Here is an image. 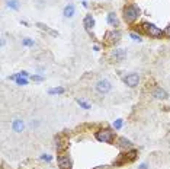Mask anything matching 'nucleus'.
Segmentation results:
<instances>
[{
	"label": "nucleus",
	"mask_w": 170,
	"mask_h": 169,
	"mask_svg": "<svg viewBox=\"0 0 170 169\" xmlns=\"http://www.w3.org/2000/svg\"><path fill=\"white\" fill-rule=\"evenodd\" d=\"M141 29H143V32H146L147 35H150L153 38H160L162 35H164V32L160 28H157L154 24H148V22H144L141 25Z\"/></svg>",
	"instance_id": "obj_3"
},
{
	"label": "nucleus",
	"mask_w": 170,
	"mask_h": 169,
	"mask_svg": "<svg viewBox=\"0 0 170 169\" xmlns=\"http://www.w3.org/2000/svg\"><path fill=\"white\" fill-rule=\"evenodd\" d=\"M113 127H115L116 130H119V128L122 127V120H116V121L113 123Z\"/></svg>",
	"instance_id": "obj_24"
},
{
	"label": "nucleus",
	"mask_w": 170,
	"mask_h": 169,
	"mask_svg": "<svg viewBox=\"0 0 170 169\" xmlns=\"http://www.w3.org/2000/svg\"><path fill=\"white\" fill-rule=\"evenodd\" d=\"M68 147V142L67 140H64V139H61L60 136L58 137H55V149L58 153H63Z\"/></svg>",
	"instance_id": "obj_8"
},
{
	"label": "nucleus",
	"mask_w": 170,
	"mask_h": 169,
	"mask_svg": "<svg viewBox=\"0 0 170 169\" xmlns=\"http://www.w3.org/2000/svg\"><path fill=\"white\" fill-rule=\"evenodd\" d=\"M137 150H130L128 153H125V156H127V161L128 162H132V161H135V158H137Z\"/></svg>",
	"instance_id": "obj_17"
},
{
	"label": "nucleus",
	"mask_w": 170,
	"mask_h": 169,
	"mask_svg": "<svg viewBox=\"0 0 170 169\" xmlns=\"http://www.w3.org/2000/svg\"><path fill=\"white\" fill-rule=\"evenodd\" d=\"M31 80H33V82H44V77L38 76V75H32V76H31Z\"/></svg>",
	"instance_id": "obj_23"
},
{
	"label": "nucleus",
	"mask_w": 170,
	"mask_h": 169,
	"mask_svg": "<svg viewBox=\"0 0 170 169\" xmlns=\"http://www.w3.org/2000/svg\"><path fill=\"white\" fill-rule=\"evenodd\" d=\"M22 44H24L25 47H33V40H31V38H24Z\"/></svg>",
	"instance_id": "obj_20"
},
{
	"label": "nucleus",
	"mask_w": 170,
	"mask_h": 169,
	"mask_svg": "<svg viewBox=\"0 0 170 169\" xmlns=\"http://www.w3.org/2000/svg\"><path fill=\"white\" fill-rule=\"evenodd\" d=\"M33 3H35L38 8H42V6H44V3H45V0H33Z\"/></svg>",
	"instance_id": "obj_25"
},
{
	"label": "nucleus",
	"mask_w": 170,
	"mask_h": 169,
	"mask_svg": "<svg viewBox=\"0 0 170 169\" xmlns=\"http://www.w3.org/2000/svg\"><path fill=\"white\" fill-rule=\"evenodd\" d=\"M111 89H112V84H111L109 80H106V79H103V80H99V82L96 83V91L99 93H102V95L109 93V92H111Z\"/></svg>",
	"instance_id": "obj_4"
},
{
	"label": "nucleus",
	"mask_w": 170,
	"mask_h": 169,
	"mask_svg": "<svg viewBox=\"0 0 170 169\" xmlns=\"http://www.w3.org/2000/svg\"><path fill=\"white\" fill-rule=\"evenodd\" d=\"M124 82L127 86H130V88H135L140 82V76H138L137 73H130V75H127V76L124 77Z\"/></svg>",
	"instance_id": "obj_6"
},
{
	"label": "nucleus",
	"mask_w": 170,
	"mask_h": 169,
	"mask_svg": "<svg viewBox=\"0 0 170 169\" xmlns=\"http://www.w3.org/2000/svg\"><path fill=\"white\" fill-rule=\"evenodd\" d=\"M8 6L10 9H13V10H17V9H19V2H17V0H9Z\"/></svg>",
	"instance_id": "obj_19"
},
{
	"label": "nucleus",
	"mask_w": 170,
	"mask_h": 169,
	"mask_svg": "<svg viewBox=\"0 0 170 169\" xmlns=\"http://www.w3.org/2000/svg\"><path fill=\"white\" fill-rule=\"evenodd\" d=\"M140 169H147V165H146V163H143V165H140Z\"/></svg>",
	"instance_id": "obj_30"
},
{
	"label": "nucleus",
	"mask_w": 170,
	"mask_h": 169,
	"mask_svg": "<svg viewBox=\"0 0 170 169\" xmlns=\"http://www.w3.org/2000/svg\"><path fill=\"white\" fill-rule=\"evenodd\" d=\"M163 32H164V35H166V37H169V38H170V25L167 26V28H166Z\"/></svg>",
	"instance_id": "obj_28"
},
{
	"label": "nucleus",
	"mask_w": 170,
	"mask_h": 169,
	"mask_svg": "<svg viewBox=\"0 0 170 169\" xmlns=\"http://www.w3.org/2000/svg\"><path fill=\"white\" fill-rule=\"evenodd\" d=\"M77 104L80 105L81 108H84V110H90V105H89V104H87V102L81 101V99H77Z\"/></svg>",
	"instance_id": "obj_21"
},
{
	"label": "nucleus",
	"mask_w": 170,
	"mask_h": 169,
	"mask_svg": "<svg viewBox=\"0 0 170 169\" xmlns=\"http://www.w3.org/2000/svg\"><path fill=\"white\" fill-rule=\"evenodd\" d=\"M93 169H108V166L103 165V166H96V168H93Z\"/></svg>",
	"instance_id": "obj_29"
},
{
	"label": "nucleus",
	"mask_w": 170,
	"mask_h": 169,
	"mask_svg": "<svg viewBox=\"0 0 170 169\" xmlns=\"http://www.w3.org/2000/svg\"><path fill=\"white\" fill-rule=\"evenodd\" d=\"M106 38V42L108 44H115V42H118L121 40V32L119 31H112V32H108L105 35Z\"/></svg>",
	"instance_id": "obj_7"
},
{
	"label": "nucleus",
	"mask_w": 170,
	"mask_h": 169,
	"mask_svg": "<svg viewBox=\"0 0 170 169\" xmlns=\"http://www.w3.org/2000/svg\"><path fill=\"white\" fill-rule=\"evenodd\" d=\"M95 137H96L97 142H100V143H112L115 140V134H113L112 130H109V128H103V130L96 131Z\"/></svg>",
	"instance_id": "obj_2"
},
{
	"label": "nucleus",
	"mask_w": 170,
	"mask_h": 169,
	"mask_svg": "<svg viewBox=\"0 0 170 169\" xmlns=\"http://www.w3.org/2000/svg\"><path fill=\"white\" fill-rule=\"evenodd\" d=\"M16 83L19 86H24V84H28V80L25 77H16Z\"/></svg>",
	"instance_id": "obj_22"
},
{
	"label": "nucleus",
	"mask_w": 170,
	"mask_h": 169,
	"mask_svg": "<svg viewBox=\"0 0 170 169\" xmlns=\"http://www.w3.org/2000/svg\"><path fill=\"white\" fill-rule=\"evenodd\" d=\"M25 128V124L22 120H15L13 123H12V130L15 131V133H22Z\"/></svg>",
	"instance_id": "obj_10"
},
{
	"label": "nucleus",
	"mask_w": 170,
	"mask_h": 169,
	"mask_svg": "<svg viewBox=\"0 0 170 169\" xmlns=\"http://www.w3.org/2000/svg\"><path fill=\"white\" fill-rule=\"evenodd\" d=\"M64 88H55V89H49L48 93L49 95H61V93H64Z\"/></svg>",
	"instance_id": "obj_18"
},
{
	"label": "nucleus",
	"mask_w": 170,
	"mask_h": 169,
	"mask_svg": "<svg viewBox=\"0 0 170 169\" xmlns=\"http://www.w3.org/2000/svg\"><path fill=\"white\" fill-rule=\"evenodd\" d=\"M130 37H131V38H132V40H134V41H138V42L141 41V38H140V35H137V34H131Z\"/></svg>",
	"instance_id": "obj_26"
},
{
	"label": "nucleus",
	"mask_w": 170,
	"mask_h": 169,
	"mask_svg": "<svg viewBox=\"0 0 170 169\" xmlns=\"http://www.w3.org/2000/svg\"><path fill=\"white\" fill-rule=\"evenodd\" d=\"M127 57V51L122 50V48H116L112 51V60L113 61H122V60Z\"/></svg>",
	"instance_id": "obj_9"
},
{
	"label": "nucleus",
	"mask_w": 170,
	"mask_h": 169,
	"mask_svg": "<svg viewBox=\"0 0 170 169\" xmlns=\"http://www.w3.org/2000/svg\"><path fill=\"white\" fill-rule=\"evenodd\" d=\"M108 24L111 26H118V18H116V15H115L113 12H111V13L108 15Z\"/></svg>",
	"instance_id": "obj_16"
},
{
	"label": "nucleus",
	"mask_w": 170,
	"mask_h": 169,
	"mask_svg": "<svg viewBox=\"0 0 170 169\" xmlns=\"http://www.w3.org/2000/svg\"><path fill=\"white\" fill-rule=\"evenodd\" d=\"M83 25H84V28H86L87 31H90V29L95 26V19H93V16H92V15H86V16H84V21H83Z\"/></svg>",
	"instance_id": "obj_12"
},
{
	"label": "nucleus",
	"mask_w": 170,
	"mask_h": 169,
	"mask_svg": "<svg viewBox=\"0 0 170 169\" xmlns=\"http://www.w3.org/2000/svg\"><path fill=\"white\" fill-rule=\"evenodd\" d=\"M74 13H76V8H74V5H67L63 10V15L64 18H73Z\"/></svg>",
	"instance_id": "obj_13"
},
{
	"label": "nucleus",
	"mask_w": 170,
	"mask_h": 169,
	"mask_svg": "<svg viewBox=\"0 0 170 169\" xmlns=\"http://www.w3.org/2000/svg\"><path fill=\"white\" fill-rule=\"evenodd\" d=\"M153 96L156 99H166L167 98V92L164 89H162V88H156L153 91Z\"/></svg>",
	"instance_id": "obj_11"
},
{
	"label": "nucleus",
	"mask_w": 170,
	"mask_h": 169,
	"mask_svg": "<svg viewBox=\"0 0 170 169\" xmlns=\"http://www.w3.org/2000/svg\"><path fill=\"white\" fill-rule=\"evenodd\" d=\"M57 162H58V166L61 169H71V161H70L68 155L60 153V155L57 156Z\"/></svg>",
	"instance_id": "obj_5"
},
{
	"label": "nucleus",
	"mask_w": 170,
	"mask_h": 169,
	"mask_svg": "<svg viewBox=\"0 0 170 169\" xmlns=\"http://www.w3.org/2000/svg\"><path fill=\"white\" fill-rule=\"evenodd\" d=\"M36 26H38L39 29H42V31L48 32V34H49V35H52V37H57V35H58V32H57V31L51 29V28H49V26H47L45 24H41V22H38V24H36Z\"/></svg>",
	"instance_id": "obj_14"
},
{
	"label": "nucleus",
	"mask_w": 170,
	"mask_h": 169,
	"mask_svg": "<svg viewBox=\"0 0 170 169\" xmlns=\"http://www.w3.org/2000/svg\"><path fill=\"white\" fill-rule=\"evenodd\" d=\"M131 142L128 140V139H125V137H119L118 139V146L119 147H122V149H128V147H131Z\"/></svg>",
	"instance_id": "obj_15"
},
{
	"label": "nucleus",
	"mask_w": 170,
	"mask_h": 169,
	"mask_svg": "<svg viewBox=\"0 0 170 169\" xmlns=\"http://www.w3.org/2000/svg\"><path fill=\"white\" fill-rule=\"evenodd\" d=\"M41 159H42V161H47V162H51V159H52V158H51V156H48V155H42V156H41Z\"/></svg>",
	"instance_id": "obj_27"
},
{
	"label": "nucleus",
	"mask_w": 170,
	"mask_h": 169,
	"mask_svg": "<svg viewBox=\"0 0 170 169\" xmlns=\"http://www.w3.org/2000/svg\"><path fill=\"white\" fill-rule=\"evenodd\" d=\"M140 16V9L135 5H128L124 8V19L127 24H134Z\"/></svg>",
	"instance_id": "obj_1"
}]
</instances>
